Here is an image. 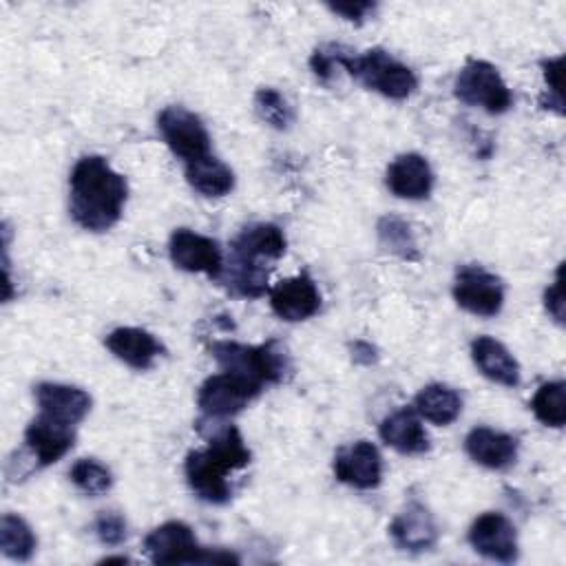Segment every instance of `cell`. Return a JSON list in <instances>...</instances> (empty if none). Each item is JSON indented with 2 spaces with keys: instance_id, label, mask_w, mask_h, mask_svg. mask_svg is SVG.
<instances>
[{
  "instance_id": "cell-24",
  "label": "cell",
  "mask_w": 566,
  "mask_h": 566,
  "mask_svg": "<svg viewBox=\"0 0 566 566\" xmlns=\"http://www.w3.org/2000/svg\"><path fill=\"white\" fill-rule=\"evenodd\" d=\"M186 179L203 197H223L234 188V172L214 155L186 164Z\"/></svg>"
},
{
  "instance_id": "cell-20",
  "label": "cell",
  "mask_w": 566,
  "mask_h": 566,
  "mask_svg": "<svg viewBox=\"0 0 566 566\" xmlns=\"http://www.w3.org/2000/svg\"><path fill=\"white\" fill-rule=\"evenodd\" d=\"M287 241L279 226L274 223H252L243 228L232 241V256L252 263L274 261L285 254Z\"/></svg>"
},
{
  "instance_id": "cell-14",
  "label": "cell",
  "mask_w": 566,
  "mask_h": 566,
  "mask_svg": "<svg viewBox=\"0 0 566 566\" xmlns=\"http://www.w3.org/2000/svg\"><path fill=\"white\" fill-rule=\"evenodd\" d=\"M270 307L283 321H305L321 310V292L307 274H296L270 290Z\"/></svg>"
},
{
  "instance_id": "cell-27",
  "label": "cell",
  "mask_w": 566,
  "mask_h": 566,
  "mask_svg": "<svg viewBox=\"0 0 566 566\" xmlns=\"http://www.w3.org/2000/svg\"><path fill=\"white\" fill-rule=\"evenodd\" d=\"M531 411L546 427H553V429L564 427V422H566V385L562 380L544 382L531 398Z\"/></svg>"
},
{
  "instance_id": "cell-1",
  "label": "cell",
  "mask_w": 566,
  "mask_h": 566,
  "mask_svg": "<svg viewBox=\"0 0 566 566\" xmlns=\"http://www.w3.org/2000/svg\"><path fill=\"white\" fill-rule=\"evenodd\" d=\"M210 427L197 424L201 436L208 440L206 449L188 453L184 471L195 495L210 504H226L232 495L228 475L243 469L250 462V451L234 424L219 422L221 418H208Z\"/></svg>"
},
{
  "instance_id": "cell-13",
  "label": "cell",
  "mask_w": 566,
  "mask_h": 566,
  "mask_svg": "<svg viewBox=\"0 0 566 566\" xmlns=\"http://www.w3.org/2000/svg\"><path fill=\"white\" fill-rule=\"evenodd\" d=\"M75 442L73 424H64L44 413L33 418L24 431V447L33 467H46L57 462Z\"/></svg>"
},
{
  "instance_id": "cell-6",
  "label": "cell",
  "mask_w": 566,
  "mask_h": 566,
  "mask_svg": "<svg viewBox=\"0 0 566 566\" xmlns=\"http://www.w3.org/2000/svg\"><path fill=\"white\" fill-rule=\"evenodd\" d=\"M453 93L469 106H480L491 115L506 113L513 104V95L497 73V69L484 60H469L453 84Z\"/></svg>"
},
{
  "instance_id": "cell-26",
  "label": "cell",
  "mask_w": 566,
  "mask_h": 566,
  "mask_svg": "<svg viewBox=\"0 0 566 566\" xmlns=\"http://www.w3.org/2000/svg\"><path fill=\"white\" fill-rule=\"evenodd\" d=\"M35 535L31 526L13 513H4L0 517V548L9 559L24 562L35 551Z\"/></svg>"
},
{
  "instance_id": "cell-10",
  "label": "cell",
  "mask_w": 566,
  "mask_h": 566,
  "mask_svg": "<svg viewBox=\"0 0 566 566\" xmlns=\"http://www.w3.org/2000/svg\"><path fill=\"white\" fill-rule=\"evenodd\" d=\"M168 252L172 263L184 272H197L210 279H219L223 274V256L217 241L195 230L177 228L170 234Z\"/></svg>"
},
{
  "instance_id": "cell-4",
  "label": "cell",
  "mask_w": 566,
  "mask_h": 566,
  "mask_svg": "<svg viewBox=\"0 0 566 566\" xmlns=\"http://www.w3.org/2000/svg\"><path fill=\"white\" fill-rule=\"evenodd\" d=\"M144 551L155 564H237L239 557L226 551L199 546L195 533L184 522H164L144 539Z\"/></svg>"
},
{
  "instance_id": "cell-9",
  "label": "cell",
  "mask_w": 566,
  "mask_h": 566,
  "mask_svg": "<svg viewBox=\"0 0 566 566\" xmlns=\"http://www.w3.org/2000/svg\"><path fill=\"white\" fill-rule=\"evenodd\" d=\"M259 394V385L230 371H219L201 382L197 405L208 418H228L248 407V402H252Z\"/></svg>"
},
{
  "instance_id": "cell-3",
  "label": "cell",
  "mask_w": 566,
  "mask_h": 566,
  "mask_svg": "<svg viewBox=\"0 0 566 566\" xmlns=\"http://www.w3.org/2000/svg\"><path fill=\"white\" fill-rule=\"evenodd\" d=\"M212 358L219 363L221 371H230L241 376L263 389V385L281 382L285 371L290 369V360L285 349L276 343L263 345H243L234 340H217L210 347Z\"/></svg>"
},
{
  "instance_id": "cell-21",
  "label": "cell",
  "mask_w": 566,
  "mask_h": 566,
  "mask_svg": "<svg viewBox=\"0 0 566 566\" xmlns=\"http://www.w3.org/2000/svg\"><path fill=\"white\" fill-rule=\"evenodd\" d=\"M382 442L391 449H396L398 453L405 455H418L429 451V436L416 413V409H398L394 413H389L378 429Z\"/></svg>"
},
{
  "instance_id": "cell-28",
  "label": "cell",
  "mask_w": 566,
  "mask_h": 566,
  "mask_svg": "<svg viewBox=\"0 0 566 566\" xmlns=\"http://www.w3.org/2000/svg\"><path fill=\"white\" fill-rule=\"evenodd\" d=\"M378 241L385 250H389L391 254L405 259V261H418V245L413 239V232L409 228L407 221H402L400 217H382L378 221Z\"/></svg>"
},
{
  "instance_id": "cell-15",
  "label": "cell",
  "mask_w": 566,
  "mask_h": 566,
  "mask_svg": "<svg viewBox=\"0 0 566 566\" xmlns=\"http://www.w3.org/2000/svg\"><path fill=\"white\" fill-rule=\"evenodd\" d=\"M387 188L400 199H424L433 188V172L429 161L418 153L398 155L385 175Z\"/></svg>"
},
{
  "instance_id": "cell-31",
  "label": "cell",
  "mask_w": 566,
  "mask_h": 566,
  "mask_svg": "<svg viewBox=\"0 0 566 566\" xmlns=\"http://www.w3.org/2000/svg\"><path fill=\"white\" fill-rule=\"evenodd\" d=\"M95 535L102 544L117 546L126 539V520L115 511H104L95 520Z\"/></svg>"
},
{
  "instance_id": "cell-32",
  "label": "cell",
  "mask_w": 566,
  "mask_h": 566,
  "mask_svg": "<svg viewBox=\"0 0 566 566\" xmlns=\"http://www.w3.org/2000/svg\"><path fill=\"white\" fill-rule=\"evenodd\" d=\"M544 305L548 310V314L562 323L564 321V276H562V265L557 268L555 281L546 287L544 292Z\"/></svg>"
},
{
  "instance_id": "cell-23",
  "label": "cell",
  "mask_w": 566,
  "mask_h": 566,
  "mask_svg": "<svg viewBox=\"0 0 566 566\" xmlns=\"http://www.w3.org/2000/svg\"><path fill=\"white\" fill-rule=\"evenodd\" d=\"M413 409L420 418L444 427V424H451L460 416L462 398L455 389H451L447 385H440V382H433V385L422 387L416 394Z\"/></svg>"
},
{
  "instance_id": "cell-25",
  "label": "cell",
  "mask_w": 566,
  "mask_h": 566,
  "mask_svg": "<svg viewBox=\"0 0 566 566\" xmlns=\"http://www.w3.org/2000/svg\"><path fill=\"white\" fill-rule=\"evenodd\" d=\"M226 285L245 298H256L268 290V268L263 263H252L245 259L232 256L226 270Z\"/></svg>"
},
{
  "instance_id": "cell-8",
  "label": "cell",
  "mask_w": 566,
  "mask_h": 566,
  "mask_svg": "<svg viewBox=\"0 0 566 566\" xmlns=\"http://www.w3.org/2000/svg\"><path fill=\"white\" fill-rule=\"evenodd\" d=\"M453 298L469 314L495 316L504 305V285L482 265H462L455 272Z\"/></svg>"
},
{
  "instance_id": "cell-16",
  "label": "cell",
  "mask_w": 566,
  "mask_h": 566,
  "mask_svg": "<svg viewBox=\"0 0 566 566\" xmlns=\"http://www.w3.org/2000/svg\"><path fill=\"white\" fill-rule=\"evenodd\" d=\"M35 400L40 413L73 427L84 420L91 409V396L84 389L62 382H40L35 387Z\"/></svg>"
},
{
  "instance_id": "cell-34",
  "label": "cell",
  "mask_w": 566,
  "mask_h": 566,
  "mask_svg": "<svg viewBox=\"0 0 566 566\" xmlns=\"http://www.w3.org/2000/svg\"><path fill=\"white\" fill-rule=\"evenodd\" d=\"M544 80L548 91L555 95V99L562 102V57H551L542 62Z\"/></svg>"
},
{
  "instance_id": "cell-5",
  "label": "cell",
  "mask_w": 566,
  "mask_h": 566,
  "mask_svg": "<svg viewBox=\"0 0 566 566\" xmlns=\"http://www.w3.org/2000/svg\"><path fill=\"white\" fill-rule=\"evenodd\" d=\"M343 69L358 77L367 88L389 99H407L418 86L416 73L382 49H369L363 55H354L349 51Z\"/></svg>"
},
{
  "instance_id": "cell-30",
  "label": "cell",
  "mask_w": 566,
  "mask_h": 566,
  "mask_svg": "<svg viewBox=\"0 0 566 566\" xmlns=\"http://www.w3.org/2000/svg\"><path fill=\"white\" fill-rule=\"evenodd\" d=\"M254 108L263 122H268L272 128H279V130H285L294 119L287 99L276 88H270V86H263L254 93Z\"/></svg>"
},
{
  "instance_id": "cell-18",
  "label": "cell",
  "mask_w": 566,
  "mask_h": 566,
  "mask_svg": "<svg viewBox=\"0 0 566 566\" xmlns=\"http://www.w3.org/2000/svg\"><path fill=\"white\" fill-rule=\"evenodd\" d=\"M106 347L115 358L133 369H148L161 356V343L142 327H117L106 336Z\"/></svg>"
},
{
  "instance_id": "cell-11",
  "label": "cell",
  "mask_w": 566,
  "mask_h": 566,
  "mask_svg": "<svg viewBox=\"0 0 566 566\" xmlns=\"http://www.w3.org/2000/svg\"><path fill=\"white\" fill-rule=\"evenodd\" d=\"M469 544L475 553L493 562H513L517 557V535L511 520L502 513H482L469 528Z\"/></svg>"
},
{
  "instance_id": "cell-19",
  "label": "cell",
  "mask_w": 566,
  "mask_h": 566,
  "mask_svg": "<svg viewBox=\"0 0 566 566\" xmlns=\"http://www.w3.org/2000/svg\"><path fill=\"white\" fill-rule=\"evenodd\" d=\"M464 451L486 469H506L517 458V440L491 427H475L464 438Z\"/></svg>"
},
{
  "instance_id": "cell-7",
  "label": "cell",
  "mask_w": 566,
  "mask_h": 566,
  "mask_svg": "<svg viewBox=\"0 0 566 566\" xmlns=\"http://www.w3.org/2000/svg\"><path fill=\"white\" fill-rule=\"evenodd\" d=\"M157 128L166 146L190 164L210 155V135L203 122L184 106H166L157 117Z\"/></svg>"
},
{
  "instance_id": "cell-17",
  "label": "cell",
  "mask_w": 566,
  "mask_h": 566,
  "mask_svg": "<svg viewBox=\"0 0 566 566\" xmlns=\"http://www.w3.org/2000/svg\"><path fill=\"white\" fill-rule=\"evenodd\" d=\"M389 535L398 548L420 553L436 544L438 526L433 515L422 504L413 502L394 517L389 526Z\"/></svg>"
},
{
  "instance_id": "cell-2",
  "label": "cell",
  "mask_w": 566,
  "mask_h": 566,
  "mask_svg": "<svg viewBox=\"0 0 566 566\" xmlns=\"http://www.w3.org/2000/svg\"><path fill=\"white\" fill-rule=\"evenodd\" d=\"M71 217L88 232L113 228L124 210L126 179L99 155L82 157L71 170Z\"/></svg>"
},
{
  "instance_id": "cell-33",
  "label": "cell",
  "mask_w": 566,
  "mask_h": 566,
  "mask_svg": "<svg viewBox=\"0 0 566 566\" xmlns=\"http://www.w3.org/2000/svg\"><path fill=\"white\" fill-rule=\"evenodd\" d=\"M329 9L338 15H343L345 20L360 22L367 18V13H371L376 9V4L374 2H336V4H329Z\"/></svg>"
},
{
  "instance_id": "cell-12",
  "label": "cell",
  "mask_w": 566,
  "mask_h": 566,
  "mask_svg": "<svg viewBox=\"0 0 566 566\" xmlns=\"http://www.w3.org/2000/svg\"><path fill=\"white\" fill-rule=\"evenodd\" d=\"M334 475L354 489H376L382 480V458L369 440L352 442L334 455Z\"/></svg>"
},
{
  "instance_id": "cell-29",
  "label": "cell",
  "mask_w": 566,
  "mask_h": 566,
  "mask_svg": "<svg viewBox=\"0 0 566 566\" xmlns=\"http://www.w3.org/2000/svg\"><path fill=\"white\" fill-rule=\"evenodd\" d=\"M69 475H71V482H73L82 493L93 495V497L106 493V491L111 489V484H113L111 471H108L104 464H99L97 460H93V458H82V460H77V462L71 467Z\"/></svg>"
},
{
  "instance_id": "cell-22",
  "label": "cell",
  "mask_w": 566,
  "mask_h": 566,
  "mask_svg": "<svg viewBox=\"0 0 566 566\" xmlns=\"http://www.w3.org/2000/svg\"><path fill=\"white\" fill-rule=\"evenodd\" d=\"M471 358L489 380L504 387H515L520 382V365L500 340L478 336L471 343Z\"/></svg>"
}]
</instances>
